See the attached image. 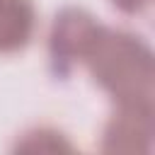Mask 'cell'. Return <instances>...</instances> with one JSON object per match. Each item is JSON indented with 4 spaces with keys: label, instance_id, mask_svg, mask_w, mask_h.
<instances>
[{
    "label": "cell",
    "instance_id": "obj_5",
    "mask_svg": "<svg viewBox=\"0 0 155 155\" xmlns=\"http://www.w3.org/2000/svg\"><path fill=\"white\" fill-rule=\"evenodd\" d=\"M17 150H29V153H41V150H70V143L58 133V131H51V128H39V131H29L24 133L22 140H17L15 145Z\"/></svg>",
    "mask_w": 155,
    "mask_h": 155
},
{
    "label": "cell",
    "instance_id": "obj_2",
    "mask_svg": "<svg viewBox=\"0 0 155 155\" xmlns=\"http://www.w3.org/2000/svg\"><path fill=\"white\" fill-rule=\"evenodd\" d=\"M102 24L78 7H65L61 15H56V22L51 27V61L58 75H65L75 61H82L97 39Z\"/></svg>",
    "mask_w": 155,
    "mask_h": 155
},
{
    "label": "cell",
    "instance_id": "obj_4",
    "mask_svg": "<svg viewBox=\"0 0 155 155\" xmlns=\"http://www.w3.org/2000/svg\"><path fill=\"white\" fill-rule=\"evenodd\" d=\"M36 24L31 0H0V53L19 51L29 44Z\"/></svg>",
    "mask_w": 155,
    "mask_h": 155
},
{
    "label": "cell",
    "instance_id": "obj_1",
    "mask_svg": "<svg viewBox=\"0 0 155 155\" xmlns=\"http://www.w3.org/2000/svg\"><path fill=\"white\" fill-rule=\"evenodd\" d=\"M82 61L119 107H153V53L140 36L102 27Z\"/></svg>",
    "mask_w": 155,
    "mask_h": 155
},
{
    "label": "cell",
    "instance_id": "obj_6",
    "mask_svg": "<svg viewBox=\"0 0 155 155\" xmlns=\"http://www.w3.org/2000/svg\"><path fill=\"white\" fill-rule=\"evenodd\" d=\"M119 10H124V12H140L150 0H111Z\"/></svg>",
    "mask_w": 155,
    "mask_h": 155
},
{
    "label": "cell",
    "instance_id": "obj_3",
    "mask_svg": "<svg viewBox=\"0 0 155 155\" xmlns=\"http://www.w3.org/2000/svg\"><path fill=\"white\" fill-rule=\"evenodd\" d=\"M153 140V107H119L104 128L107 153H148Z\"/></svg>",
    "mask_w": 155,
    "mask_h": 155
}]
</instances>
